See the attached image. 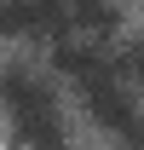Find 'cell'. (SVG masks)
<instances>
[{
	"instance_id": "1",
	"label": "cell",
	"mask_w": 144,
	"mask_h": 150,
	"mask_svg": "<svg viewBox=\"0 0 144 150\" xmlns=\"http://www.w3.org/2000/svg\"><path fill=\"white\" fill-rule=\"evenodd\" d=\"M0 104L12 115V127L29 150H64V110H58V93L40 81L35 69L23 64H6L0 69Z\"/></svg>"
},
{
	"instance_id": "2",
	"label": "cell",
	"mask_w": 144,
	"mask_h": 150,
	"mask_svg": "<svg viewBox=\"0 0 144 150\" xmlns=\"http://www.w3.org/2000/svg\"><path fill=\"white\" fill-rule=\"evenodd\" d=\"M75 87H81V98H87L92 121H98V127H104L121 150H144V104L133 98V81H121V75H115L109 46H104V64H98L92 75H81Z\"/></svg>"
},
{
	"instance_id": "3",
	"label": "cell",
	"mask_w": 144,
	"mask_h": 150,
	"mask_svg": "<svg viewBox=\"0 0 144 150\" xmlns=\"http://www.w3.org/2000/svg\"><path fill=\"white\" fill-rule=\"evenodd\" d=\"M0 35H12V40L64 35V6L58 0H0Z\"/></svg>"
}]
</instances>
